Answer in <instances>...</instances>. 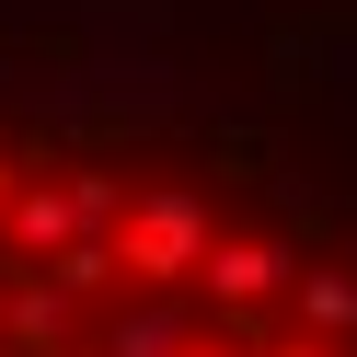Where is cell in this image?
I'll list each match as a JSON object with an SVG mask.
<instances>
[{"instance_id":"1","label":"cell","mask_w":357,"mask_h":357,"mask_svg":"<svg viewBox=\"0 0 357 357\" xmlns=\"http://www.w3.org/2000/svg\"><path fill=\"white\" fill-rule=\"evenodd\" d=\"M208 242H219V231H208V196H196V185H150L139 208H127V242H116V265H127L139 288H185Z\"/></svg>"},{"instance_id":"2","label":"cell","mask_w":357,"mask_h":357,"mask_svg":"<svg viewBox=\"0 0 357 357\" xmlns=\"http://www.w3.org/2000/svg\"><path fill=\"white\" fill-rule=\"evenodd\" d=\"M300 242H265V231H231V242H208L196 254V288H208V311L219 323H254V300H288V277H300Z\"/></svg>"},{"instance_id":"3","label":"cell","mask_w":357,"mask_h":357,"mask_svg":"<svg viewBox=\"0 0 357 357\" xmlns=\"http://www.w3.org/2000/svg\"><path fill=\"white\" fill-rule=\"evenodd\" d=\"M104 357H196V300L150 288L139 311H116V323H104Z\"/></svg>"},{"instance_id":"4","label":"cell","mask_w":357,"mask_h":357,"mask_svg":"<svg viewBox=\"0 0 357 357\" xmlns=\"http://www.w3.org/2000/svg\"><path fill=\"white\" fill-rule=\"evenodd\" d=\"M288 311H300L311 346H346L357 334V277L346 265H300V277H288Z\"/></svg>"},{"instance_id":"5","label":"cell","mask_w":357,"mask_h":357,"mask_svg":"<svg viewBox=\"0 0 357 357\" xmlns=\"http://www.w3.org/2000/svg\"><path fill=\"white\" fill-rule=\"evenodd\" d=\"M0 231L24 242V254H58V242H70V208H58V185H35V173H24V185L0 196Z\"/></svg>"},{"instance_id":"6","label":"cell","mask_w":357,"mask_h":357,"mask_svg":"<svg viewBox=\"0 0 357 357\" xmlns=\"http://www.w3.org/2000/svg\"><path fill=\"white\" fill-rule=\"evenodd\" d=\"M0 323H12V346H24V357H58V346H70V300H58V288H12Z\"/></svg>"},{"instance_id":"7","label":"cell","mask_w":357,"mask_h":357,"mask_svg":"<svg viewBox=\"0 0 357 357\" xmlns=\"http://www.w3.org/2000/svg\"><path fill=\"white\" fill-rule=\"evenodd\" d=\"M58 208H70V242H104V231H116V208H127V185H116V173H70Z\"/></svg>"},{"instance_id":"8","label":"cell","mask_w":357,"mask_h":357,"mask_svg":"<svg viewBox=\"0 0 357 357\" xmlns=\"http://www.w3.org/2000/svg\"><path fill=\"white\" fill-rule=\"evenodd\" d=\"M104 277H116V242H58V254H47L58 300H81V288H104Z\"/></svg>"},{"instance_id":"9","label":"cell","mask_w":357,"mask_h":357,"mask_svg":"<svg viewBox=\"0 0 357 357\" xmlns=\"http://www.w3.org/2000/svg\"><path fill=\"white\" fill-rule=\"evenodd\" d=\"M254 357H334V346H311V334H300V346H254Z\"/></svg>"},{"instance_id":"10","label":"cell","mask_w":357,"mask_h":357,"mask_svg":"<svg viewBox=\"0 0 357 357\" xmlns=\"http://www.w3.org/2000/svg\"><path fill=\"white\" fill-rule=\"evenodd\" d=\"M12 185H24V162H0V196H12Z\"/></svg>"}]
</instances>
